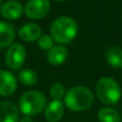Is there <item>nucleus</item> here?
Masks as SVG:
<instances>
[{
  "label": "nucleus",
  "instance_id": "nucleus-1",
  "mask_svg": "<svg viewBox=\"0 0 122 122\" xmlns=\"http://www.w3.org/2000/svg\"><path fill=\"white\" fill-rule=\"evenodd\" d=\"M77 23L67 16L56 18L51 26V34L53 40L63 45L71 43L77 36Z\"/></svg>",
  "mask_w": 122,
  "mask_h": 122
},
{
  "label": "nucleus",
  "instance_id": "nucleus-2",
  "mask_svg": "<svg viewBox=\"0 0 122 122\" xmlns=\"http://www.w3.org/2000/svg\"><path fill=\"white\" fill-rule=\"evenodd\" d=\"M93 93L82 86L71 88L64 95V105L71 112H85L93 103Z\"/></svg>",
  "mask_w": 122,
  "mask_h": 122
},
{
  "label": "nucleus",
  "instance_id": "nucleus-3",
  "mask_svg": "<svg viewBox=\"0 0 122 122\" xmlns=\"http://www.w3.org/2000/svg\"><path fill=\"white\" fill-rule=\"evenodd\" d=\"M21 114L27 117H32L42 112L46 107V97L41 91L31 90L25 92L18 102Z\"/></svg>",
  "mask_w": 122,
  "mask_h": 122
},
{
  "label": "nucleus",
  "instance_id": "nucleus-4",
  "mask_svg": "<svg viewBox=\"0 0 122 122\" xmlns=\"http://www.w3.org/2000/svg\"><path fill=\"white\" fill-rule=\"evenodd\" d=\"M95 91L99 100L106 105H115L121 99L120 86L110 77L101 78L97 84Z\"/></svg>",
  "mask_w": 122,
  "mask_h": 122
},
{
  "label": "nucleus",
  "instance_id": "nucleus-5",
  "mask_svg": "<svg viewBox=\"0 0 122 122\" xmlns=\"http://www.w3.org/2000/svg\"><path fill=\"white\" fill-rule=\"evenodd\" d=\"M27 57L26 48L20 43H13L5 53V64L11 70H19L24 65Z\"/></svg>",
  "mask_w": 122,
  "mask_h": 122
},
{
  "label": "nucleus",
  "instance_id": "nucleus-6",
  "mask_svg": "<svg viewBox=\"0 0 122 122\" xmlns=\"http://www.w3.org/2000/svg\"><path fill=\"white\" fill-rule=\"evenodd\" d=\"M51 10L49 0H28L25 5V13L30 19H41Z\"/></svg>",
  "mask_w": 122,
  "mask_h": 122
},
{
  "label": "nucleus",
  "instance_id": "nucleus-7",
  "mask_svg": "<svg viewBox=\"0 0 122 122\" xmlns=\"http://www.w3.org/2000/svg\"><path fill=\"white\" fill-rule=\"evenodd\" d=\"M17 89V79L13 73L5 70L0 71V95L11 97Z\"/></svg>",
  "mask_w": 122,
  "mask_h": 122
},
{
  "label": "nucleus",
  "instance_id": "nucleus-8",
  "mask_svg": "<svg viewBox=\"0 0 122 122\" xmlns=\"http://www.w3.org/2000/svg\"><path fill=\"white\" fill-rule=\"evenodd\" d=\"M24 13V6L17 0H9L2 3L0 8V14L3 18L8 20L18 19Z\"/></svg>",
  "mask_w": 122,
  "mask_h": 122
},
{
  "label": "nucleus",
  "instance_id": "nucleus-9",
  "mask_svg": "<svg viewBox=\"0 0 122 122\" xmlns=\"http://www.w3.org/2000/svg\"><path fill=\"white\" fill-rule=\"evenodd\" d=\"M19 109L11 102H0V122H18Z\"/></svg>",
  "mask_w": 122,
  "mask_h": 122
},
{
  "label": "nucleus",
  "instance_id": "nucleus-10",
  "mask_svg": "<svg viewBox=\"0 0 122 122\" xmlns=\"http://www.w3.org/2000/svg\"><path fill=\"white\" fill-rule=\"evenodd\" d=\"M42 34V29L34 23H28L21 26L18 30V36L25 42H34L39 40Z\"/></svg>",
  "mask_w": 122,
  "mask_h": 122
},
{
  "label": "nucleus",
  "instance_id": "nucleus-11",
  "mask_svg": "<svg viewBox=\"0 0 122 122\" xmlns=\"http://www.w3.org/2000/svg\"><path fill=\"white\" fill-rule=\"evenodd\" d=\"M45 119L48 122H59L64 115V105L61 101L53 100L45 107Z\"/></svg>",
  "mask_w": 122,
  "mask_h": 122
},
{
  "label": "nucleus",
  "instance_id": "nucleus-12",
  "mask_svg": "<svg viewBox=\"0 0 122 122\" xmlns=\"http://www.w3.org/2000/svg\"><path fill=\"white\" fill-rule=\"evenodd\" d=\"M15 36V28L6 21L0 20V49L6 48L13 44Z\"/></svg>",
  "mask_w": 122,
  "mask_h": 122
},
{
  "label": "nucleus",
  "instance_id": "nucleus-13",
  "mask_svg": "<svg viewBox=\"0 0 122 122\" xmlns=\"http://www.w3.org/2000/svg\"><path fill=\"white\" fill-rule=\"evenodd\" d=\"M69 55V51L62 45H57V46H54L53 48H51L48 51L47 54V60L54 66H58L61 65L62 63L65 62Z\"/></svg>",
  "mask_w": 122,
  "mask_h": 122
},
{
  "label": "nucleus",
  "instance_id": "nucleus-14",
  "mask_svg": "<svg viewBox=\"0 0 122 122\" xmlns=\"http://www.w3.org/2000/svg\"><path fill=\"white\" fill-rule=\"evenodd\" d=\"M105 57L109 65L115 69H122V48L118 46H112L107 49Z\"/></svg>",
  "mask_w": 122,
  "mask_h": 122
},
{
  "label": "nucleus",
  "instance_id": "nucleus-15",
  "mask_svg": "<svg viewBox=\"0 0 122 122\" xmlns=\"http://www.w3.org/2000/svg\"><path fill=\"white\" fill-rule=\"evenodd\" d=\"M97 119L100 122H120L121 117L117 110L112 107L101 108L97 112Z\"/></svg>",
  "mask_w": 122,
  "mask_h": 122
},
{
  "label": "nucleus",
  "instance_id": "nucleus-16",
  "mask_svg": "<svg viewBox=\"0 0 122 122\" xmlns=\"http://www.w3.org/2000/svg\"><path fill=\"white\" fill-rule=\"evenodd\" d=\"M18 80L25 86H33L38 82V74L30 69H23L18 73Z\"/></svg>",
  "mask_w": 122,
  "mask_h": 122
},
{
  "label": "nucleus",
  "instance_id": "nucleus-17",
  "mask_svg": "<svg viewBox=\"0 0 122 122\" xmlns=\"http://www.w3.org/2000/svg\"><path fill=\"white\" fill-rule=\"evenodd\" d=\"M51 97H53V100H58V101H61L62 97H64L65 95V89L64 86L60 82H55L53 86L51 87Z\"/></svg>",
  "mask_w": 122,
  "mask_h": 122
},
{
  "label": "nucleus",
  "instance_id": "nucleus-18",
  "mask_svg": "<svg viewBox=\"0 0 122 122\" xmlns=\"http://www.w3.org/2000/svg\"><path fill=\"white\" fill-rule=\"evenodd\" d=\"M38 44L40 46V48L44 49V51H49L51 48L54 47V40L51 36L44 34V36H40V39L38 40Z\"/></svg>",
  "mask_w": 122,
  "mask_h": 122
},
{
  "label": "nucleus",
  "instance_id": "nucleus-19",
  "mask_svg": "<svg viewBox=\"0 0 122 122\" xmlns=\"http://www.w3.org/2000/svg\"><path fill=\"white\" fill-rule=\"evenodd\" d=\"M19 122H33V121H32L31 117H27V116H25L24 118H21L20 120H19Z\"/></svg>",
  "mask_w": 122,
  "mask_h": 122
},
{
  "label": "nucleus",
  "instance_id": "nucleus-20",
  "mask_svg": "<svg viewBox=\"0 0 122 122\" xmlns=\"http://www.w3.org/2000/svg\"><path fill=\"white\" fill-rule=\"evenodd\" d=\"M1 5H2V0H0V8H1Z\"/></svg>",
  "mask_w": 122,
  "mask_h": 122
},
{
  "label": "nucleus",
  "instance_id": "nucleus-21",
  "mask_svg": "<svg viewBox=\"0 0 122 122\" xmlns=\"http://www.w3.org/2000/svg\"><path fill=\"white\" fill-rule=\"evenodd\" d=\"M55 1H65V0H55Z\"/></svg>",
  "mask_w": 122,
  "mask_h": 122
}]
</instances>
